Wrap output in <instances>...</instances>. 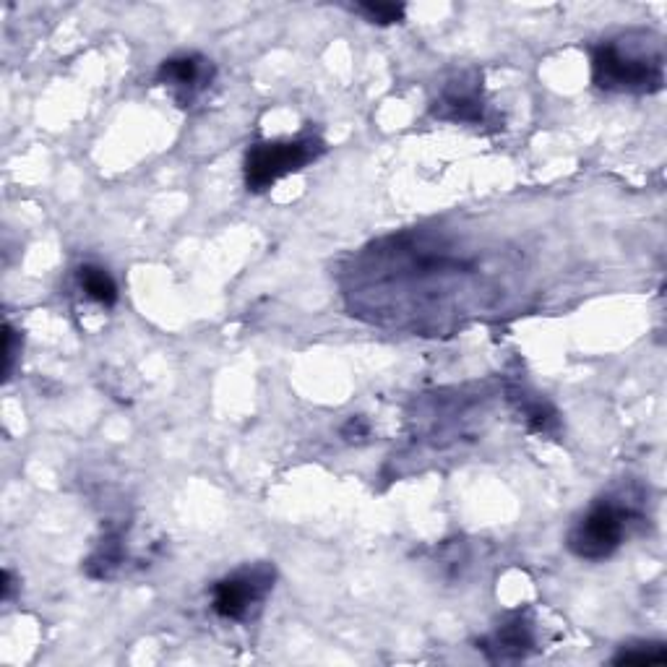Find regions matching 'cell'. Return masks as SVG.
I'll return each mask as SVG.
<instances>
[{
  "label": "cell",
  "mask_w": 667,
  "mask_h": 667,
  "mask_svg": "<svg viewBox=\"0 0 667 667\" xmlns=\"http://www.w3.org/2000/svg\"><path fill=\"white\" fill-rule=\"evenodd\" d=\"M592 79L605 92L652 94L665 84V53L652 34H623L592 50Z\"/></svg>",
  "instance_id": "1"
},
{
  "label": "cell",
  "mask_w": 667,
  "mask_h": 667,
  "mask_svg": "<svg viewBox=\"0 0 667 667\" xmlns=\"http://www.w3.org/2000/svg\"><path fill=\"white\" fill-rule=\"evenodd\" d=\"M324 152V139L316 133H300L295 139L258 141L245 154V188L251 193L269 191L277 180L287 178L292 172H300Z\"/></svg>",
  "instance_id": "2"
},
{
  "label": "cell",
  "mask_w": 667,
  "mask_h": 667,
  "mask_svg": "<svg viewBox=\"0 0 667 667\" xmlns=\"http://www.w3.org/2000/svg\"><path fill=\"white\" fill-rule=\"evenodd\" d=\"M631 516L634 511L628 509L626 503L602 498L571 527L566 537L568 550L582 561H605L626 540Z\"/></svg>",
  "instance_id": "3"
},
{
  "label": "cell",
  "mask_w": 667,
  "mask_h": 667,
  "mask_svg": "<svg viewBox=\"0 0 667 667\" xmlns=\"http://www.w3.org/2000/svg\"><path fill=\"white\" fill-rule=\"evenodd\" d=\"M277 568L271 563H253L238 568L235 574L219 579L212 587V610L222 621L245 623L264 608L274 589Z\"/></svg>",
  "instance_id": "4"
},
{
  "label": "cell",
  "mask_w": 667,
  "mask_h": 667,
  "mask_svg": "<svg viewBox=\"0 0 667 667\" xmlns=\"http://www.w3.org/2000/svg\"><path fill=\"white\" fill-rule=\"evenodd\" d=\"M214 79V66L212 60L201 58V55H175V58L165 60L159 66L154 81L162 86H170L175 97H178L180 105H188V102L196 100V94L204 92L206 86L212 84Z\"/></svg>",
  "instance_id": "5"
},
{
  "label": "cell",
  "mask_w": 667,
  "mask_h": 667,
  "mask_svg": "<svg viewBox=\"0 0 667 667\" xmlns=\"http://www.w3.org/2000/svg\"><path fill=\"white\" fill-rule=\"evenodd\" d=\"M433 115L441 120H454V123H483V86L477 84V79H467V76L451 81L443 86L441 97L433 105Z\"/></svg>",
  "instance_id": "6"
},
{
  "label": "cell",
  "mask_w": 667,
  "mask_h": 667,
  "mask_svg": "<svg viewBox=\"0 0 667 667\" xmlns=\"http://www.w3.org/2000/svg\"><path fill=\"white\" fill-rule=\"evenodd\" d=\"M480 647L490 660H522L535 647V631H532L529 618L519 613L511 621L503 623L496 634L485 639Z\"/></svg>",
  "instance_id": "7"
},
{
  "label": "cell",
  "mask_w": 667,
  "mask_h": 667,
  "mask_svg": "<svg viewBox=\"0 0 667 667\" xmlns=\"http://www.w3.org/2000/svg\"><path fill=\"white\" fill-rule=\"evenodd\" d=\"M76 277H79V287L84 290L86 298L94 300L97 305L113 308V305L118 303V284H115V279L110 277L102 266L84 264Z\"/></svg>",
  "instance_id": "8"
},
{
  "label": "cell",
  "mask_w": 667,
  "mask_h": 667,
  "mask_svg": "<svg viewBox=\"0 0 667 667\" xmlns=\"http://www.w3.org/2000/svg\"><path fill=\"white\" fill-rule=\"evenodd\" d=\"M123 563V535L120 532H107L102 542L94 548V553L86 561V574L92 579H110L115 568Z\"/></svg>",
  "instance_id": "9"
},
{
  "label": "cell",
  "mask_w": 667,
  "mask_h": 667,
  "mask_svg": "<svg viewBox=\"0 0 667 667\" xmlns=\"http://www.w3.org/2000/svg\"><path fill=\"white\" fill-rule=\"evenodd\" d=\"M667 662V647L662 641H628L613 657V665H652Z\"/></svg>",
  "instance_id": "10"
},
{
  "label": "cell",
  "mask_w": 667,
  "mask_h": 667,
  "mask_svg": "<svg viewBox=\"0 0 667 667\" xmlns=\"http://www.w3.org/2000/svg\"><path fill=\"white\" fill-rule=\"evenodd\" d=\"M519 402V412L524 415V420L529 423V428L537 430V433H548L558 425V415L550 407L548 402H542V399H527V397H514Z\"/></svg>",
  "instance_id": "11"
},
{
  "label": "cell",
  "mask_w": 667,
  "mask_h": 667,
  "mask_svg": "<svg viewBox=\"0 0 667 667\" xmlns=\"http://www.w3.org/2000/svg\"><path fill=\"white\" fill-rule=\"evenodd\" d=\"M352 11L370 24H378V27L402 24L404 14H407L404 3H357V6H352Z\"/></svg>",
  "instance_id": "12"
},
{
  "label": "cell",
  "mask_w": 667,
  "mask_h": 667,
  "mask_svg": "<svg viewBox=\"0 0 667 667\" xmlns=\"http://www.w3.org/2000/svg\"><path fill=\"white\" fill-rule=\"evenodd\" d=\"M6 347H3V355H6V363H3V373H6V378L11 376V370H14V357H16V339H19V334L14 331V326L6 324Z\"/></svg>",
  "instance_id": "13"
},
{
  "label": "cell",
  "mask_w": 667,
  "mask_h": 667,
  "mask_svg": "<svg viewBox=\"0 0 667 667\" xmlns=\"http://www.w3.org/2000/svg\"><path fill=\"white\" fill-rule=\"evenodd\" d=\"M368 423H365V417H352L350 423L344 425L342 428V436L347 438V441H363V438H368Z\"/></svg>",
  "instance_id": "14"
},
{
  "label": "cell",
  "mask_w": 667,
  "mask_h": 667,
  "mask_svg": "<svg viewBox=\"0 0 667 667\" xmlns=\"http://www.w3.org/2000/svg\"><path fill=\"white\" fill-rule=\"evenodd\" d=\"M11 589H14V576H11V571H3V600L11 597Z\"/></svg>",
  "instance_id": "15"
}]
</instances>
